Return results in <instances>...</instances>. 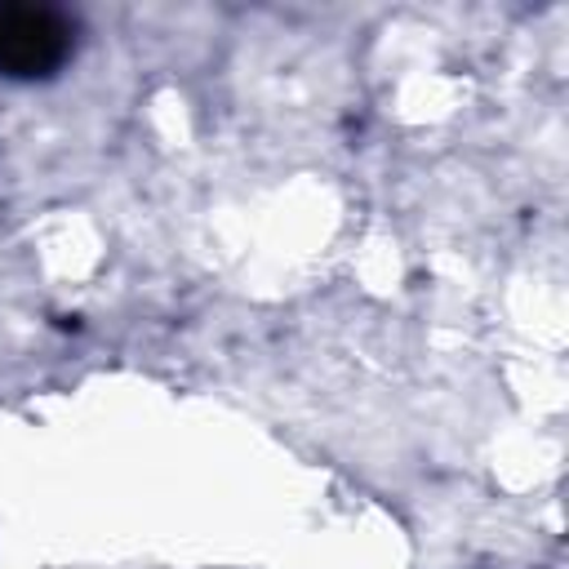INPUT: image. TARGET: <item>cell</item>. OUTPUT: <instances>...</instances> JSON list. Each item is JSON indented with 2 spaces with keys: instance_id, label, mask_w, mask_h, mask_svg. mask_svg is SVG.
<instances>
[{
  "instance_id": "6da1fadb",
  "label": "cell",
  "mask_w": 569,
  "mask_h": 569,
  "mask_svg": "<svg viewBox=\"0 0 569 569\" xmlns=\"http://www.w3.org/2000/svg\"><path fill=\"white\" fill-rule=\"evenodd\" d=\"M71 53V22L53 9L9 4L0 9V71L18 80L49 76Z\"/></svg>"
}]
</instances>
